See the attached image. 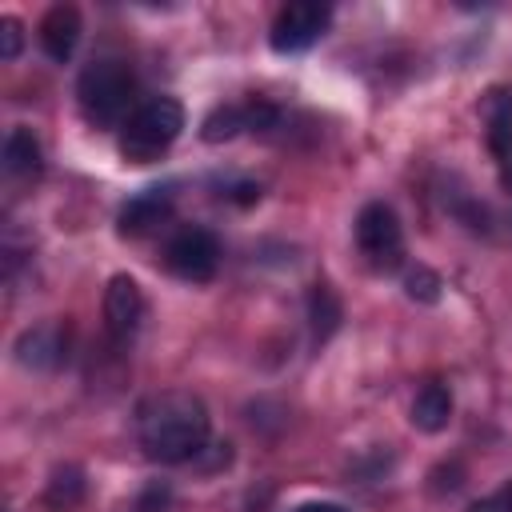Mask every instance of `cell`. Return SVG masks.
<instances>
[{
	"label": "cell",
	"instance_id": "7",
	"mask_svg": "<svg viewBox=\"0 0 512 512\" xmlns=\"http://www.w3.org/2000/svg\"><path fill=\"white\" fill-rule=\"evenodd\" d=\"M16 364L28 372H56L68 360V332L60 320H44L16 336Z\"/></svg>",
	"mask_w": 512,
	"mask_h": 512
},
{
	"label": "cell",
	"instance_id": "14",
	"mask_svg": "<svg viewBox=\"0 0 512 512\" xmlns=\"http://www.w3.org/2000/svg\"><path fill=\"white\" fill-rule=\"evenodd\" d=\"M340 320H344L340 296H336L328 284H312V288H308V328H312V344L332 340V332L340 328Z\"/></svg>",
	"mask_w": 512,
	"mask_h": 512
},
{
	"label": "cell",
	"instance_id": "4",
	"mask_svg": "<svg viewBox=\"0 0 512 512\" xmlns=\"http://www.w3.org/2000/svg\"><path fill=\"white\" fill-rule=\"evenodd\" d=\"M356 248L376 272H396L404 264V228L384 200H372L356 216Z\"/></svg>",
	"mask_w": 512,
	"mask_h": 512
},
{
	"label": "cell",
	"instance_id": "19",
	"mask_svg": "<svg viewBox=\"0 0 512 512\" xmlns=\"http://www.w3.org/2000/svg\"><path fill=\"white\" fill-rule=\"evenodd\" d=\"M168 504H172V488L160 484V480H152V484L140 492V500H136L132 512H168Z\"/></svg>",
	"mask_w": 512,
	"mask_h": 512
},
{
	"label": "cell",
	"instance_id": "16",
	"mask_svg": "<svg viewBox=\"0 0 512 512\" xmlns=\"http://www.w3.org/2000/svg\"><path fill=\"white\" fill-rule=\"evenodd\" d=\"M240 132H248L244 104H220V108H212V112L204 116V128H200V136H204L208 144L232 140V136H240Z\"/></svg>",
	"mask_w": 512,
	"mask_h": 512
},
{
	"label": "cell",
	"instance_id": "9",
	"mask_svg": "<svg viewBox=\"0 0 512 512\" xmlns=\"http://www.w3.org/2000/svg\"><path fill=\"white\" fill-rule=\"evenodd\" d=\"M80 12H76V4H52L48 12H44V20H40V48H44V56L48 60H56V64H64L72 52H76V44H80Z\"/></svg>",
	"mask_w": 512,
	"mask_h": 512
},
{
	"label": "cell",
	"instance_id": "1",
	"mask_svg": "<svg viewBox=\"0 0 512 512\" xmlns=\"http://www.w3.org/2000/svg\"><path fill=\"white\" fill-rule=\"evenodd\" d=\"M212 416L200 396L192 392H156L136 408V436L140 448L160 464L196 460L208 448Z\"/></svg>",
	"mask_w": 512,
	"mask_h": 512
},
{
	"label": "cell",
	"instance_id": "11",
	"mask_svg": "<svg viewBox=\"0 0 512 512\" xmlns=\"http://www.w3.org/2000/svg\"><path fill=\"white\" fill-rule=\"evenodd\" d=\"M40 168H44V148H40L36 132L16 124L4 136V172L8 176H40Z\"/></svg>",
	"mask_w": 512,
	"mask_h": 512
},
{
	"label": "cell",
	"instance_id": "13",
	"mask_svg": "<svg viewBox=\"0 0 512 512\" xmlns=\"http://www.w3.org/2000/svg\"><path fill=\"white\" fill-rule=\"evenodd\" d=\"M484 124H488V132H484L488 152L496 160L512 156V96L504 88H492L488 92V100H484Z\"/></svg>",
	"mask_w": 512,
	"mask_h": 512
},
{
	"label": "cell",
	"instance_id": "17",
	"mask_svg": "<svg viewBox=\"0 0 512 512\" xmlns=\"http://www.w3.org/2000/svg\"><path fill=\"white\" fill-rule=\"evenodd\" d=\"M440 276L432 272V268H424V264H416V268H408V276H404V292L412 296V300H420V304H436L440 300Z\"/></svg>",
	"mask_w": 512,
	"mask_h": 512
},
{
	"label": "cell",
	"instance_id": "10",
	"mask_svg": "<svg viewBox=\"0 0 512 512\" xmlns=\"http://www.w3.org/2000/svg\"><path fill=\"white\" fill-rule=\"evenodd\" d=\"M172 216V188H148L140 196H132L120 208V232L124 236H144L152 228H160Z\"/></svg>",
	"mask_w": 512,
	"mask_h": 512
},
{
	"label": "cell",
	"instance_id": "15",
	"mask_svg": "<svg viewBox=\"0 0 512 512\" xmlns=\"http://www.w3.org/2000/svg\"><path fill=\"white\" fill-rule=\"evenodd\" d=\"M84 492H88L84 472H80L76 464H64V468L52 472V480H48V488H44V504H48L52 512H72V508L84 500Z\"/></svg>",
	"mask_w": 512,
	"mask_h": 512
},
{
	"label": "cell",
	"instance_id": "22",
	"mask_svg": "<svg viewBox=\"0 0 512 512\" xmlns=\"http://www.w3.org/2000/svg\"><path fill=\"white\" fill-rule=\"evenodd\" d=\"M500 184H504V192H512V156L500 160Z\"/></svg>",
	"mask_w": 512,
	"mask_h": 512
},
{
	"label": "cell",
	"instance_id": "5",
	"mask_svg": "<svg viewBox=\"0 0 512 512\" xmlns=\"http://www.w3.org/2000/svg\"><path fill=\"white\" fill-rule=\"evenodd\" d=\"M332 24V4H320V0H292L276 12L272 20V32H268V44L272 52L280 56H296L304 48H312Z\"/></svg>",
	"mask_w": 512,
	"mask_h": 512
},
{
	"label": "cell",
	"instance_id": "3",
	"mask_svg": "<svg viewBox=\"0 0 512 512\" xmlns=\"http://www.w3.org/2000/svg\"><path fill=\"white\" fill-rule=\"evenodd\" d=\"M184 132V104L172 96H152L136 104V112L120 128V156L128 164H152L160 160L176 136Z\"/></svg>",
	"mask_w": 512,
	"mask_h": 512
},
{
	"label": "cell",
	"instance_id": "12",
	"mask_svg": "<svg viewBox=\"0 0 512 512\" xmlns=\"http://www.w3.org/2000/svg\"><path fill=\"white\" fill-rule=\"evenodd\" d=\"M408 420H412L416 432H444L448 420H452V392L444 384H424L412 400Z\"/></svg>",
	"mask_w": 512,
	"mask_h": 512
},
{
	"label": "cell",
	"instance_id": "6",
	"mask_svg": "<svg viewBox=\"0 0 512 512\" xmlns=\"http://www.w3.org/2000/svg\"><path fill=\"white\" fill-rule=\"evenodd\" d=\"M164 268L172 276L188 280V284H204L220 268V240L200 224H188V228L172 232L168 244H164Z\"/></svg>",
	"mask_w": 512,
	"mask_h": 512
},
{
	"label": "cell",
	"instance_id": "18",
	"mask_svg": "<svg viewBox=\"0 0 512 512\" xmlns=\"http://www.w3.org/2000/svg\"><path fill=\"white\" fill-rule=\"evenodd\" d=\"M24 48V28L16 16H4L0 20V60H16Z\"/></svg>",
	"mask_w": 512,
	"mask_h": 512
},
{
	"label": "cell",
	"instance_id": "21",
	"mask_svg": "<svg viewBox=\"0 0 512 512\" xmlns=\"http://www.w3.org/2000/svg\"><path fill=\"white\" fill-rule=\"evenodd\" d=\"M292 512H344V508L332 504V500H308V504H296Z\"/></svg>",
	"mask_w": 512,
	"mask_h": 512
},
{
	"label": "cell",
	"instance_id": "8",
	"mask_svg": "<svg viewBox=\"0 0 512 512\" xmlns=\"http://www.w3.org/2000/svg\"><path fill=\"white\" fill-rule=\"evenodd\" d=\"M104 320L112 328V336H132L144 320V292L132 276H112L104 288Z\"/></svg>",
	"mask_w": 512,
	"mask_h": 512
},
{
	"label": "cell",
	"instance_id": "2",
	"mask_svg": "<svg viewBox=\"0 0 512 512\" xmlns=\"http://www.w3.org/2000/svg\"><path fill=\"white\" fill-rule=\"evenodd\" d=\"M76 104L96 128H124L136 112V72L116 56H96L76 76Z\"/></svg>",
	"mask_w": 512,
	"mask_h": 512
},
{
	"label": "cell",
	"instance_id": "20",
	"mask_svg": "<svg viewBox=\"0 0 512 512\" xmlns=\"http://www.w3.org/2000/svg\"><path fill=\"white\" fill-rule=\"evenodd\" d=\"M468 512H512V480H508L504 488H496L492 496H484V500L468 504Z\"/></svg>",
	"mask_w": 512,
	"mask_h": 512
}]
</instances>
